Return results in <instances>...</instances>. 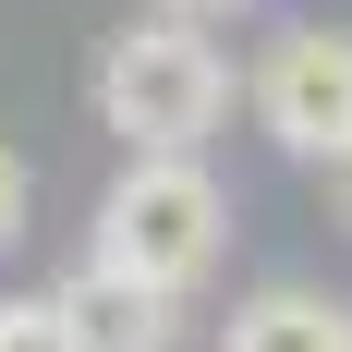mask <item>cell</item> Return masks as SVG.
Segmentation results:
<instances>
[{
	"label": "cell",
	"mask_w": 352,
	"mask_h": 352,
	"mask_svg": "<svg viewBox=\"0 0 352 352\" xmlns=\"http://www.w3.org/2000/svg\"><path fill=\"white\" fill-rule=\"evenodd\" d=\"M98 134H122V158H207V134L231 122V49L207 25L134 12L98 49Z\"/></svg>",
	"instance_id": "cell-1"
},
{
	"label": "cell",
	"mask_w": 352,
	"mask_h": 352,
	"mask_svg": "<svg viewBox=\"0 0 352 352\" xmlns=\"http://www.w3.org/2000/svg\"><path fill=\"white\" fill-rule=\"evenodd\" d=\"M98 267H122V280L146 292H207L219 255H231V182L207 170V158H122L98 195Z\"/></svg>",
	"instance_id": "cell-2"
},
{
	"label": "cell",
	"mask_w": 352,
	"mask_h": 352,
	"mask_svg": "<svg viewBox=\"0 0 352 352\" xmlns=\"http://www.w3.org/2000/svg\"><path fill=\"white\" fill-rule=\"evenodd\" d=\"M243 109H255V134L280 158L340 170L352 158V25H280L255 49V73H243Z\"/></svg>",
	"instance_id": "cell-3"
},
{
	"label": "cell",
	"mask_w": 352,
	"mask_h": 352,
	"mask_svg": "<svg viewBox=\"0 0 352 352\" xmlns=\"http://www.w3.org/2000/svg\"><path fill=\"white\" fill-rule=\"evenodd\" d=\"M61 316H73V352H170V328H182V304L170 292H146V280H122V267H73L61 280Z\"/></svg>",
	"instance_id": "cell-4"
},
{
	"label": "cell",
	"mask_w": 352,
	"mask_h": 352,
	"mask_svg": "<svg viewBox=\"0 0 352 352\" xmlns=\"http://www.w3.org/2000/svg\"><path fill=\"white\" fill-rule=\"evenodd\" d=\"M219 352H352V304L316 280H255L219 328Z\"/></svg>",
	"instance_id": "cell-5"
},
{
	"label": "cell",
	"mask_w": 352,
	"mask_h": 352,
	"mask_svg": "<svg viewBox=\"0 0 352 352\" xmlns=\"http://www.w3.org/2000/svg\"><path fill=\"white\" fill-rule=\"evenodd\" d=\"M0 352H73L61 292H0Z\"/></svg>",
	"instance_id": "cell-6"
},
{
	"label": "cell",
	"mask_w": 352,
	"mask_h": 352,
	"mask_svg": "<svg viewBox=\"0 0 352 352\" xmlns=\"http://www.w3.org/2000/svg\"><path fill=\"white\" fill-rule=\"evenodd\" d=\"M25 219H36V182H25V158H12V146H0V255L25 243Z\"/></svg>",
	"instance_id": "cell-7"
},
{
	"label": "cell",
	"mask_w": 352,
	"mask_h": 352,
	"mask_svg": "<svg viewBox=\"0 0 352 352\" xmlns=\"http://www.w3.org/2000/svg\"><path fill=\"white\" fill-rule=\"evenodd\" d=\"M146 12H170V25H231V12H255V0H146Z\"/></svg>",
	"instance_id": "cell-8"
},
{
	"label": "cell",
	"mask_w": 352,
	"mask_h": 352,
	"mask_svg": "<svg viewBox=\"0 0 352 352\" xmlns=\"http://www.w3.org/2000/svg\"><path fill=\"white\" fill-rule=\"evenodd\" d=\"M328 207H340V231H352V158H340V170H328Z\"/></svg>",
	"instance_id": "cell-9"
}]
</instances>
